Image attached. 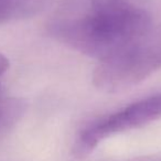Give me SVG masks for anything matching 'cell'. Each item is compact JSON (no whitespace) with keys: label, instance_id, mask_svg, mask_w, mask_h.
<instances>
[{"label":"cell","instance_id":"cell-1","mask_svg":"<svg viewBox=\"0 0 161 161\" xmlns=\"http://www.w3.org/2000/svg\"><path fill=\"white\" fill-rule=\"evenodd\" d=\"M153 27L143 0H76L49 23V32L99 62L117 55Z\"/></svg>","mask_w":161,"mask_h":161},{"label":"cell","instance_id":"cell-2","mask_svg":"<svg viewBox=\"0 0 161 161\" xmlns=\"http://www.w3.org/2000/svg\"><path fill=\"white\" fill-rule=\"evenodd\" d=\"M161 67V25H153L140 39L117 55L98 63L93 74L102 92L119 93L137 85Z\"/></svg>","mask_w":161,"mask_h":161},{"label":"cell","instance_id":"cell-3","mask_svg":"<svg viewBox=\"0 0 161 161\" xmlns=\"http://www.w3.org/2000/svg\"><path fill=\"white\" fill-rule=\"evenodd\" d=\"M160 118L161 93H159L87 124L76 137L73 154L77 159H84L106 138L143 127Z\"/></svg>","mask_w":161,"mask_h":161},{"label":"cell","instance_id":"cell-4","mask_svg":"<svg viewBox=\"0 0 161 161\" xmlns=\"http://www.w3.org/2000/svg\"><path fill=\"white\" fill-rule=\"evenodd\" d=\"M49 0H0V23L32 17L47 6Z\"/></svg>","mask_w":161,"mask_h":161},{"label":"cell","instance_id":"cell-5","mask_svg":"<svg viewBox=\"0 0 161 161\" xmlns=\"http://www.w3.org/2000/svg\"><path fill=\"white\" fill-rule=\"evenodd\" d=\"M25 110V103L22 99L5 96L0 92V137L20 120Z\"/></svg>","mask_w":161,"mask_h":161},{"label":"cell","instance_id":"cell-6","mask_svg":"<svg viewBox=\"0 0 161 161\" xmlns=\"http://www.w3.org/2000/svg\"><path fill=\"white\" fill-rule=\"evenodd\" d=\"M124 161H161V154H148V156H140L136 158L127 159Z\"/></svg>","mask_w":161,"mask_h":161}]
</instances>
